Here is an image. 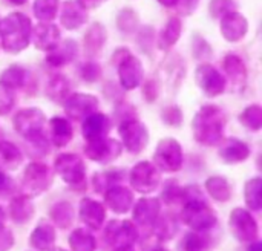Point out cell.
Returning a JSON list of instances; mask_svg holds the SVG:
<instances>
[{"mask_svg":"<svg viewBox=\"0 0 262 251\" xmlns=\"http://www.w3.org/2000/svg\"><path fill=\"white\" fill-rule=\"evenodd\" d=\"M14 129L15 132L29 141L31 144V153L37 158L45 156L49 152V144L46 136L43 135V127L46 123V117L41 110L35 107L21 109L15 113L14 120Z\"/></svg>","mask_w":262,"mask_h":251,"instance_id":"1","label":"cell"},{"mask_svg":"<svg viewBox=\"0 0 262 251\" xmlns=\"http://www.w3.org/2000/svg\"><path fill=\"white\" fill-rule=\"evenodd\" d=\"M226 117L223 110L213 104L204 106L192 121L195 140L203 146H216L224 138Z\"/></svg>","mask_w":262,"mask_h":251,"instance_id":"2","label":"cell"},{"mask_svg":"<svg viewBox=\"0 0 262 251\" xmlns=\"http://www.w3.org/2000/svg\"><path fill=\"white\" fill-rule=\"evenodd\" d=\"M31 20L21 12H11L0 21V38L5 51L20 52L29 44Z\"/></svg>","mask_w":262,"mask_h":251,"instance_id":"3","label":"cell"},{"mask_svg":"<svg viewBox=\"0 0 262 251\" xmlns=\"http://www.w3.org/2000/svg\"><path fill=\"white\" fill-rule=\"evenodd\" d=\"M181 222L193 232H210L218 222V213L207 201H195L183 204Z\"/></svg>","mask_w":262,"mask_h":251,"instance_id":"4","label":"cell"},{"mask_svg":"<svg viewBox=\"0 0 262 251\" xmlns=\"http://www.w3.org/2000/svg\"><path fill=\"white\" fill-rule=\"evenodd\" d=\"M54 182V170L43 163H31L26 166L21 178V192L29 198L40 196L48 192Z\"/></svg>","mask_w":262,"mask_h":251,"instance_id":"5","label":"cell"},{"mask_svg":"<svg viewBox=\"0 0 262 251\" xmlns=\"http://www.w3.org/2000/svg\"><path fill=\"white\" fill-rule=\"evenodd\" d=\"M229 230L232 236L241 244H250L259 239V225L250 210L236 207L229 216Z\"/></svg>","mask_w":262,"mask_h":251,"instance_id":"6","label":"cell"},{"mask_svg":"<svg viewBox=\"0 0 262 251\" xmlns=\"http://www.w3.org/2000/svg\"><path fill=\"white\" fill-rule=\"evenodd\" d=\"M54 172L72 189H78L86 184V166L75 153L58 155L54 163Z\"/></svg>","mask_w":262,"mask_h":251,"instance_id":"7","label":"cell"},{"mask_svg":"<svg viewBox=\"0 0 262 251\" xmlns=\"http://www.w3.org/2000/svg\"><path fill=\"white\" fill-rule=\"evenodd\" d=\"M114 63L118 64V77L121 86L127 90L138 87L144 74L140 60L134 57L127 49H118L114 54Z\"/></svg>","mask_w":262,"mask_h":251,"instance_id":"8","label":"cell"},{"mask_svg":"<svg viewBox=\"0 0 262 251\" xmlns=\"http://www.w3.org/2000/svg\"><path fill=\"white\" fill-rule=\"evenodd\" d=\"M154 166L166 173H175L183 166L181 144L173 138H164L158 143L154 153Z\"/></svg>","mask_w":262,"mask_h":251,"instance_id":"9","label":"cell"},{"mask_svg":"<svg viewBox=\"0 0 262 251\" xmlns=\"http://www.w3.org/2000/svg\"><path fill=\"white\" fill-rule=\"evenodd\" d=\"M129 182L135 192L141 195H149L158 189L161 182V175L152 163L141 161L132 167L129 173Z\"/></svg>","mask_w":262,"mask_h":251,"instance_id":"10","label":"cell"},{"mask_svg":"<svg viewBox=\"0 0 262 251\" xmlns=\"http://www.w3.org/2000/svg\"><path fill=\"white\" fill-rule=\"evenodd\" d=\"M103 238L111 247H123V245H135L138 241V230L132 221L126 219H114L109 221L104 227Z\"/></svg>","mask_w":262,"mask_h":251,"instance_id":"11","label":"cell"},{"mask_svg":"<svg viewBox=\"0 0 262 251\" xmlns=\"http://www.w3.org/2000/svg\"><path fill=\"white\" fill-rule=\"evenodd\" d=\"M118 133L123 140L124 147L130 153H140L146 149L149 141V132L146 126L137 120L123 121L118 127Z\"/></svg>","mask_w":262,"mask_h":251,"instance_id":"12","label":"cell"},{"mask_svg":"<svg viewBox=\"0 0 262 251\" xmlns=\"http://www.w3.org/2000/svg\"><path fill=\"white\" fill-rule=\"evenodd\" d=\"M123 146L117 140L111 138H101L95 141H89L84 147V155L98 164H109L115 161L121 155Z\"/></svg>","mask_w":262,"mask_h":251,"instance_id":"13","label":"cell"},{"mask_svg":"<svg viewBox=\"0 0 262 251\" xmlns=\"http://www.w3.org/2000/svg\"><path fill=\"white\" fill-rule=\"evenodd\" d=\"M195 78L198 86L209 97H216L226 89V78L209 63H201L196 67Z\"/></svg>","mask_w":262,"mask_h":251,"instance_id":"14","label":"cell"},{"mask_svg":"<svg viewBox=\"0 0 262 251\" xmlns=\"http://www.w3.org/2000/svg\"><path fill=\"white\" fill-rule=\"evenodd\" d=\"M130 210L134 224L144 229H152L161 213V201L158 198H140Z\"/></svg>","mask_w":262,"mask_h":251,"instance_id":"15","label":"cell"},{"mask_svg":"<svg viewBox=\"0 0 262 251\" xmlns=\"http://www.w3.org/2000/svg\"><path fill=\"white\" fill-rule=\"evenodd\" d=\"M78 218L89 230L100 232L106 221V206L95 199L83 198L78 206Z\"/></svg>","mask_w":262,"mask_h":251,"instance_id":"16","label":"cell"},{"mask_svg":"<svg viewBox=\"0 0 262 251\" xmlns=\"http://www.w3.org/2000/svg\"><path fill=\"white\" fill-rule=\"evenodd\" d=\"M66 113L72 120H84L91 113L97 112L98 109V100L94 95L88 94H74L66 98L64 103Z\"/></svg>","mask_w":262,"mask_h":251,"instance_id":"17","label":"cell"},{"mask_svg":"<svg viewBox=\"0 0 262 251\" xmlns=\"http://www.w3.org/2000/svg\"><path fill=\"white\" fill-rule=\"evenodd\" d=\"M134 201V192L120 184L104 193V206L115 215H126L132 209Z\"/></svg>","mask_w":262,"mask_h":251,"instance_id":"18","label":"cell"},{"mask_svg":"<svg viewBox=\"0 0 262 251\" xmlns=\"http://www.w3.org/2000/svg\"><path fill=\"white\" fill-rule=\"evenodd\" d=\"M57 232L49 219H40L29 236V245L35 251H49L55 247Z\"/></svg>","mask_w":262,"mask_h":251,"instance_id":"19","label":"cell"},{"mask_svg":"<svg viewBox=\"0 0 262 251\" xmlns=\"http://www.w3.org/2000/svg\"><path fill=\"white\" fill-rule=\"evenodd\" d=\"M247 29H249L247 18L236 11H232L223 15L221 18V34L227 41L243 40L244 35L247 34Z\"/></svg>","mask_w":262,"mask_h":251,"instance_id":"20","label":"cell"},{"mask_svg":"<svg viewBox=\"0 0 262 251\" xmlns=\"http://www.w3.org/2000/svg\"><path fill=\"white\" fill-rule=\"evenodd\" d=\"M35 215V207L32 202V198L26 195H15L9 201V216L14 224L25 225L28 224Z\"/></svg>","mask_w":262,"mask_h":251,"instance_id":"21","label":"cell"},{"mask_svg":"<svg viewBox=\"0 0 262 251\" xmlns=\"http://www.w3.org/2000/svg\"><path fill=\"white\" fill-rule=\"evenodd\" d=\"M111 130V121L106 115L103 113H91L89 117L84 118L83 123V136L88 141H95L106 138Z\"/></svg>","mask_w":262,"mask_h":251,"instance_id":"22","label":"cell"},{"mask_svg":"<svg viewBox=\"0 0 262 251\" xmlns=\"http://www.w3.org/2000/svg\"><path fill=\"white\" fill-rule=\"evenodd\" d=\"M220 156L226 164L244 163L250 156V147L236 138H227L220 147Z\"/></svg>","mask_w":262,"mask_h":251,"instance_id":"23","label":"cell"},{"mask_svg":"<svg viewBox=\"0 0 262 251\" xmlns=\"http://www.w3.org/2000/svg\"><path fill=\"white\" fill-rule=\"evenodd\" d=\"M77 52H78V46H77V43L74 40L58 41L54 48H51L48 51L46 61L51 66L58 67V66L71 63L77 57Z\"/></svg>","mask_w":262,"mask_h":251,"instance_id":"24","label":"cell"},{"mask_svg":"<svg viewBox=\"0 0 262 251\" xmlns=\"http://www.w3.org/2000/svg\"><path fill=\"white\" fill-rule=\"evenodd\" d=\"M31 32L35 48L41 51H49L60 41V31L55 25L51 23H40L31 29Z\"/></svg>","mask_w":262,"mask_h":251,"instance_id":"25","label":"cell"},{"mask_svg":"<svg viewBox=\"0 0 262 251\" xmlns=\"http://www.w3.org/2000/svg\"><path fill=\"white\" fill-rule=\"evenodd\" d=\"M60 21L66 29H77L83 26L88 21V14L86 9H83L77 2L68 0L61 6V15Z\"/></svg>","mask_w":262,"mask_h":251,"instance_id":"26","label":"cell"},{"mask_svg":"<svg viewBox=\"0 0 262 251\" xmlns=\"http://www.w3.org/2000/svg\"><path fill=\"white\" fill-rule=\"evenodd\" d=\"M49 221L60 230H69L75 221V210L71 202L58 201L49 210Z\"/></svg>","mask_w":262,"mask_h":251,"instance_id":"27","label":"cell"},{"mask_svg":"<svg viewBox=\"0 0 262 251\" xmlns=\"http://www.w3.org/2000/svg\"><path fill=\"white\" fill-rule=\"evenodd\" d=\"M178 229H180L178 218L173 213H164V215L160 213L155 224L152 225L154 235L163 242L173 239L177 236V233H178Z\"/></svg>","mask_w":262,"mask_h":251,"instance_id":"28","label":"cell"},{"mask_svg":"<svg viewBox=\"0 0 262 251\" xmlns=\"http://www.w3.org/2000/svg\"><path fill=\"white\" fill-rule=\"evenodd\" d=\"M223 67L232 81V84L236 89H243L246 80H247V69L244 61L238 55H227L223 61Z\"/></svg>","mask_w":262,"mask_h":251,"instance_id":"29","label":"cell"},{"mask_svg":"<svg viewBox=\"0 0 262 251\" xmlns=\"http://www.w3.org/2000/svg\"><path fill=\"white\" fill-rule=\"evenodd\" d=\"M124 179V173L120 169H109L98 172L92 176V187L97 193L104 195L109 189L118 186Z\"/></svg>","mask_w":262,"mask_h":251,"instance_id":"30","label":"cell"},{"mask_svg":"<svg viewBox=\"0 0 262 251\" xmlns=\"http://www.w3.org/2000/svg\"><path fill=\"white\" fill-rule=\"evenodd\" d=\"M68 244L71 251H95L97 250V239L91 233L89 229L78 227L71 232L68 238Z\"/></svg>","mask_w":262,"mask_h":251,"instance_id":"31","label":"cell"},{"mask_svg":"<svg viewBox=\"0 0 262 251\" xmlns=\"http://www.w3.org/2000/svg\"><path fill=\"white\" fill-rule=\"evenodd\" d=\"M72 126L69 124L68 120L61 117H55L51 120V140L54 146L57 147H64L66 144L71 143L72 140Z\"/></svg>","mask_w":262,"mask_h":251,"instance_id":"32","label":"cell"},{"mask_svg":"<svg viewBox=\"0 0 262 251\" xmlns=\"http://www.w3.org/2000/svg\"><path fill=\"white\" fill-rule=\"evenodd\" d=\"M206 190L210 198L216 202H227L232 198V187L229 181L223 176H210L206 181Z\"/></svg>","mask_w":262,"mask_h":251,"instance_id":"33","label":"cell"},{"mask_svg":"<svg viewBox=\"0 0 262 251\" xmlns=\"http://www.w3.org/2000/svg\"><path fill=\"white\" fill-rule=\"evenodd\" d=\"M28 80V71L21 66H9L6 71H3V74L0 75V86L8 89V90H14V89H20L26 84Z\"/></svg>","mask_w":262,"mask_h":251,"instance_id":"34","label":"cell"},{"mask_svg":"<svg viewBox=\"0 0 262 251\" xmlns=\"http://www.w3.org/2000/svg\"><path fill=\"white\" fill-rule=\"evenodd\" d=\"M23 163V155L17 146L9 141H0V167L15 170Z\"/></svg>","mask_w":262,"mask_h":251,"instance_id":"35","label":"cell"},{"mask_svg":"<svg viewBox=\"0 0 262 251\" xmlns=\"http://www.w3.org/2000/svg\"><path fill=\"white\" fill-rule=\"evenodd\" d=\"M244 201L250 212H259L262 209V179L259 176L246 182Z\"/></svg>","mask_w":262,"mask_h":251,"instance_id":"36","label":"cell"},{"mask_svg":"<svg viewBox=\"0 0 262 251\" xmlns=\"http://www.w3.org/2000/svg\"><path fill=\"white\" fill-rule=\"evenodd\" d=\"M181 29H183L181 20L178 17H170L167 20V25L164 26V29L160 34V38H158L160 49L166 51V49L172 48L178 41V38L181 35Z\"/></svg>","mask_w":262,"mask_h":251,"instance_id":"37","label":"cell"},{"mask_svg":"<svg viewBox=\"0 0 262 251\" xmlns=\"http://www.w3.org/2000/svg\"><path fill=\"white\" fill-rule=\"evenodd\" d=\"M106 43V29L100 23H94L84 35V51L88 55H95Z\"/></svg>","mask_w":262,"mask_h":251,"instance_id":"38","label":"cell"},{"mask_svg":"<svg viewBox=\"0 0 262 251\" xmlns=\"http://www.w3.org/2000/svg\"><path fill=\"white\" fill-rule=\"evenodd\" d=\"M46 94L52 101H63L68 98L69 94V81L68 78H64L61 74H57L54 77L49 78L48 86H46Z\"/></svg>","mask_w":262,"mask_h":251,"instance_id":"39","label":"cell"},{"mask_svg":"<svg viewBox=\"0 0 262 251\" xmlns=\"http://www.w3.org/2000/svg\"><path fill=\"white\" fill-rule=\"evenodd\" d=\"M209 232H190L183 239V250L184 251H206L210 247Z\"/></svg>","mask_w":262,"mask_h":251,"instance_id":"40","label":"cell"},{"mask_svg":"<svg viewBox=\"0 0 262 251\" xmlns=\"http://www.w3.org/2000/svg\"><path fill=\"white\" fill-rule=\"evenodd\" d=\"M58 0H35L34 14L40 21H51L57 15Z\"/></svg>","mask_w":262,"mask_h":251,"instance_id":"41","label":"cell"},{"mask_svg":"<svg viewBox=\"0 0 262 251\" xmlns=\"http://www.w3.org/2000/svg\"><path fill=\"white\" fill-rule=\"evenodd\" d=\"M181 195H183V187L178 184V181L169 179L164 184V189L161 192V199L160 201H164L167 206L181 204Z\"/></svg>","mask_w":262,"mask_h":251,"instance_id":"42","label":"cell"},{"mask_svg":"<svg viewBox=\"0 0 262 251\" xmlns=\"http://www.w3.org/2000/svg\"><path fill=\"white\" fill-rule=\"evenodd\" d=\"M241 123L250 129V130H259L262 127V109L261 106L258 104H253V106H249L243 115H241Z\"/></svg>","mask_w":262,"mask_h":251,"instance_id":"43","label":"cell"},{"mask_svg":"<svg viewBox=\"0 0 262 251\" xmlns=\"http://www.w3.org/2000/svg\"><path fill=\"white\" fill-rule=\"evenodd\" d=\"M138 25V18L135 15V12L132 9H124L120 12L118 15V28L124 32H132L137 29Z\"/></svg>","mask_w":262,"mask_h":251,"instance_id":"44","label":"cell"},{"mask_svg":"<svg viewBox=\"0 0 262 251\" xmlns=\"http://www.w3.org/2000/svg\"><path fill=\"white\" fill-rule=\"evenodd\" d=\"M192 49H193L195 58H198L201 61H206V60H209L212 57V48L203 37H195Z\"/></svg>","mask_w":262,"mask_h":251,"instance_id":"45","label":"cell"},{"mask_svg":"<svg viewBox=\"0 0 262 251\" xmlns=\"http://www.w3.org/2000/svg\"><path fill=\"white\" fill-rule=\"evenodd\" d=\"M236 9V3L233 0H212L210 12L212 17H223Z\"/></svg>","mask_w":262,"mask_h":251,"instance_id":"46","label":"cell"},{"mask_svg":"<svg viewBox=\"0 0 262 251\" xmlns=\"http://www.w3.org/2000/svg\"><path fill=\"white\" fill-rule=\"evenodd\" d=\"M163 121L169 126H180L183 123V113L180 110V107L177 106H169L163 110V115H161Z\"/></svg>","mask_w":262,"mask_h":251,"instance_id":"47","label":"cell"},{"mask_svg":"<svg viewBox=\"0 0 262 251\" xmlns=\"http://www.w3.org/2000/svg\"><path fill=\"white\" fill-rule=\"evenodd\" d=\"M100 75H101V69H100V66L97 63L89 61V63L81 66V77H83L84 81L94 83V81H97L100 78Z\"/></svg>","mask_w":262,"mask_h":251,"instance_id":"48","label":"cell"},{"mask_svg":"<svg viewBox=\"0 0 262 251\" xmlns=\"http://www.w3.org/2000/svg\"><path fill=\"white\" fill-rule=\"evenodd\" d=\"M163 244L164 242L152 233L141 241V251H169Z\"/></svg>","mask_w":262,"mask_h":251,"instance_id":"49","label":"cell"},{"mask_svg":"<svg viewBox=\"0 0 262 251\" xmlns=\"http://www.w3.org/2000/svg\"><path fill=\"white\" fill-rule=\"evenodd\" d=\"M15 192V182L11 176L0 172V198H8Z\"/></svg>","mask_w":262,"mask_h":251,"instance_id":"50","label":"cell"},{"mask_svg":"<svg viewBox=\"0 0 262 251\" xmlns=\"http://www.w3.org/2000/svg\"><path fill=\"white\" fill-rule=\"evenodd\" d=\"M14 106V97L11 90L0 86V115H6Z\"/></svg>","mask_w":262,"mask_h":251,"instance_id":"51","label":"cell"},{"mask_svg":"<svg viewBox=\"0 0 262 251\" xmlns=\"http://www.w3.org/2000/svg\"><path fill=\"white\" fill-rule=\"evenodd\" d=\"M14 233L8 227L0 229V251H9L14 247Z\"/></svg>","mask_w":262,"mask_h":251,"instance_id":"52","label":"cell"},{"mask_svg":"<svg viewBox=\"0 0 262 251\" xmlns=\"http://www.w3.org/2000/svg\"><path fill=\"white\" fill-rule=\"evenodd\" d=\"M198 2L200 0H178L173 6H175V9H177L178 14H181V15H190L195 11V8L198 6Z\"/></svg>","mask_w":262,"mask_h":251,"instance_id":"53","label":"cell"},{"mask_svg":"<svg viewBox=\"0 0 262 251\" xmlns=\"http://www.w3.org/2000/svg\"><path fill=\"white\" fill-rule=\"evenodd\" d=\"M143 92H144V97H146V100H147L149 103L155 101L157 97H158V86H157V83H155L154 80H149V81L146 83Z\"/></svg>","mask_w":262,"mask_h":251,"instance_id":"54","label":"cell"},{"mask_svg":"<svg viewBox=\"0 0 262 251\" xmlns=\"http://www.w3.org/2000/svg\"><path fill=\"white\" fill-rule=\"evenodd\" d=\"M106 0H77V3L83 8V9H94L97 6H100L101 3H104Z\"/></svg>","mask_w":262,"mask_h":251,"instance_id":"55","label":"cell"},{"mask_svg":"<svg viewBox=\"0 0 262 251\" xmlns=\"http://www.w3.org/2000/svg\"><path fill=\"white\" fill-rule=\"evenodd\" d=\"M246 251H262V242L259 239H256V241L247 244V250Z\"/></svg>","mask_w":262,"mask_h":251,"instance_id":"56","label":"cell"},{"mask_svg":"<svg viewBox=\"0 0 262 251\" xmlns=\"http://www.w3.org/2000/svg\"><path fill=\"white\" fill-rule=\"evenodd\" d=\"M112 251H137L134 245H123V247H115Z\"/></svg>","mask_w":262,"mask_h":251,"instance_id":"57","label":"cell"},{"mask_svg":"<svg viewBox=\"0 0 262 251\" xmlns=\"http://www.w3.org/2000/svg\"><path fill=\"white\" fill-rule=\"evenodd\" d=\"M5 221H6V213H5V210L0 207V229L5 227Z\"/></svg>","mask_w":262,"mask_h":251,"instance_id":"58","label":"cell"},{"mask_svg":"<svg viewBox=\"0 0 262 251\" xmlns=\"http://www.w3.org/2000/svg\"><path fill=\"white\" fill-rule=\"evenodd\" d=\"M161 5H164V6H173L178 0H158Z\"/></svg>","mask_w":262,"mask_h":251,"instance_id":"59","label":"cell"},{"mask_svg":"<svg viewBox=\"0 0 262 251\" xmlns=\"http://www.w3.org/2000/svg\"><path fill=\"white\" fill-rule=\"evenodd\" d=\"M11 3H14V5H23L26 0H9Z\"/></svg>","mask_w":262,"mask_h":251,"instance_id":"60","label":"cell"},{"mask_svg":"<svg viewBox=\"0 0 262 251\" xmlns=\"http://www.w3.org/2000/svg\"><path fill=\"white\" fill-rule=\"evenodd\" d=\"M49 251H66L64 248H60V247H54V248H51Z\"/></svg>","mask_w":262,"mask_h":251,"instance_id":"61","label":"cell"}]
</instances>
